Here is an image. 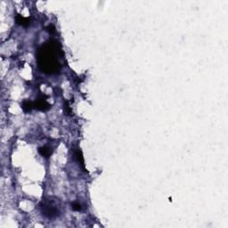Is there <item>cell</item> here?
Returning a JSON list of instances; mask_svg holds the SVG:
<instances>
[{"label": "cell", "instance_id": "cell-1", "mask_svg": "<svg viewBox=\"0 0 228 228\" xmlns=\"http://www.w3.org/2000/svg\"><path fill=\"white\" fill-rule=\"evenodd\" d=\"M61 46L56 40H50L43 45L38 51V65L42 72L55 74L60 72L61 64L58 56L61 53Z\"/></svg>", "mask_w": 228, "mask_h": 228}, {"label": "cell", "instance_id": "cell-2", "mask_svg": "<svg viewBox=\"0 0 228 228\" xmlns=\"http://www.w3.org/2000/svg\"><path fill=\"white\" fill-rule=\"evenodd\" d=\"M58 199L53 200L52 198H46L40 202V210L42 215L47 218H55L60 215V204Z\"/></svg>", "mask_w": 228, "mask_h": 228}, {"label": "cell", "instance_id": "cell-3", "mask_svg": "<svg viewBox=\"0 0 228 228\" xmlns=\"http://www.w3.org/2000/svg\"><path fill=\"white\" fill-rule=\"evenodd\" d=\"M45 98L46 97H45V96H41V97L38 98L36 102H34V109H37V110L41 111H48L51 108V105L46 102Z\"/></svg>", "mask_w": 228, "mask_h": 228}, {"label": "cell", "instance_id": "cell-4", "mask_svg": "<svg viewBox=\"0 0 228 228\" xmlns=\"http://www.w3.org/2000/svg\"><path fill=\"white\" fill-rule=\"evenodd\" d=\"M15 21L19 25L23 26V27H28L29 25L30 24V19L27 18V17L22 16L21 14H17L16 17H15Z\"/></svg>", "mask_w": 228, "mask_h": 228}, {"label": "cell", "instance_id": "cell-5", "mask_svg": "<svg viewBox=\"0 0 228 228\" xmlns=\"http://www.w3.org/2000/svg\"><path fill=\"white\" fill-rule=\"evenodd\" d=\"M39 152L40 155L43 156L45 158H49L53 152V150L47 146H44V147H39Z\"/></svg>", "mask_w": 228, "mask_h": 228}, {"label": "cell", "instance_id": "cell-6", "mask_svg": "<svg viewBox=\"0 0 228 228\" xmlns=\"http://www.w3.org/2000/svg\"><path fill=\"white\" fill-rule=\"evenodd\" d=\"M22 108L24 112H29L32 109H34L33 103L29 100H25L22 102Z\"/></svg>", "mask_w": 228, "mask_h": 228}, {"label": "cell", "instance_id": "cell-7", "mask_svg": "<svg viewBox=\"0 0 228 228\" xmlns=\"http://www.w3.org/2000/svg\"><path fill=\"white\" fill-rule=\"evenodd\" d=\"M74 156H75V158L77 159V161H78V163H80V165L82 166V167L87 171V169L85 168V166H84V157L83 155H82V152L78 150V149H77V151H76L75 153H74Z\"/></svg>", "mask_w": 228, "mask_h": 228}, {"label": "cell", "instance_id": "cell-8", "mask_svg": "<svg viewBox=\"0 0 228 228\" xmlns=\"http://www.w3.org/2000/svg\"><path fill=\"white\" fill-rule=\"evenodd\" d=\"M72 208V209L74 211H80L81 210V205L79 203H77V202H74Z\"/></svg>", "mask_w": 228, "mask_h": 228}, {"label": "cell", "instance_id": "cell-9", "mask_svg": "<svg viewBox=\"0 0 228 228\" xmlns=\"http://www.w3.org/2000/svg\"><path fill=\"white\" fill-rule=\"evenodd\" d=\"M47 28H48L49 32H51V33H53V32H55V31H56V29H55V27H54L53 25H49Z\"/></svg>", "mask_w": 228, "mask_h": 228}]
</instances>
